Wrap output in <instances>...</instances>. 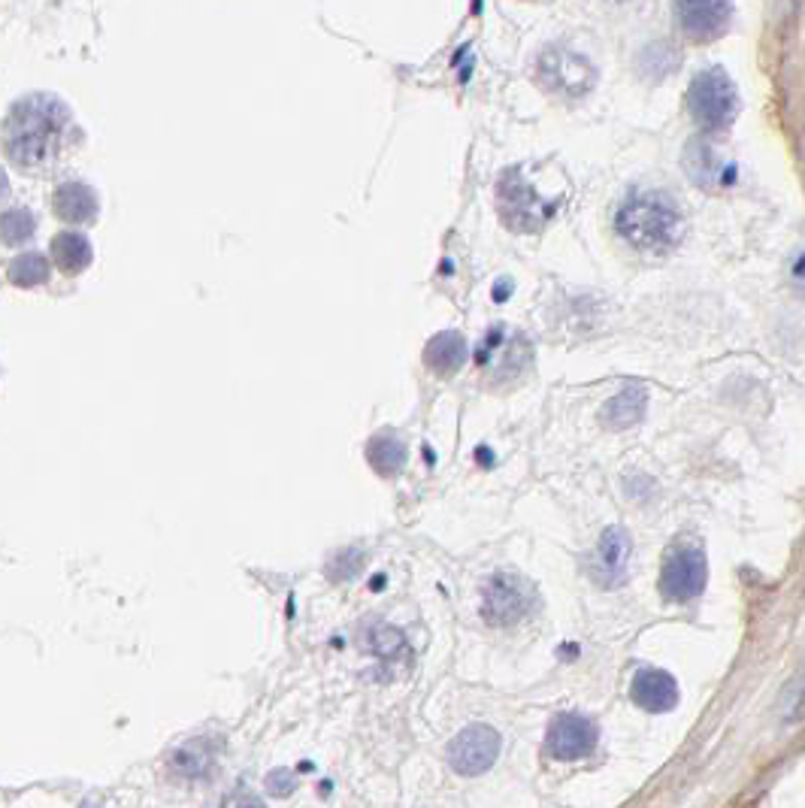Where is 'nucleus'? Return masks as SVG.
Wrapping results in <instances>:
<instances>
[{
    "label": "nucleus",
    "mask_w": 805,
    "mask_h": 808,
    "mask_svg": "<svg viewBox=\"0 0 805 808\" xmlns=\"http://www.w3.org/2000/svg\"><path fill=\"white\" fill-rule=\"evenodd\" d=\"M73 113L55 94H28L15 100L3 122V152L15 167L40 173L67 149Z\"/></svg>",
    "instance_id": "f257e3e1"
},
{
    "label": "nucleus",
    "mask_w": 805,
    "mask_h": 808,
    "mask_svg": "<svg viewBox=\"0 0 805 808\" xmlns=\"http://www.w3.org/2000/svg\"><path fill=\"white\" fill-rule=\"evenodd\" d=\"M615 230L621 233V240L630 242L639 252L666 255L681 242L684 218L669 198L657 194V191H642L618 206Z\"/></svg>",
    "instance_id": "f03ea898"
},
{
    "label": "nucleus",
    "mask_w": 805,
    "mask_h": 808,
    "mask_svg": "<svg viewBox=\"0 0 805 808\" xmlns=\"http://www.w3.org/2000/svg\"><path fill=\"white\" fill-rule=\"evenodd\" d=\"M496 210H500L503 222L512 230L533 233L545 222H551V215L557 213V200L542 198L521 173L508 171L496 182Z\"/></svg>",
    "instance_id": "7ed1b4c3"
},
{
    "label": "nucleus",
    "mask_w": 805,
    "mask_h": 808,
    "mask_svg": "<svg viewBox=\"0 0 805 808\" xmlns=\"http://www.w3.org/2000/svg\"><path fill=\"white\" fill-rule=\"evenodd\" d=\"M739 110V94H735L733 79L720 67L703 71L688 88V113L706 130L730 128Z\"/></svg>",
    "instance_id": "20e7f679"
},
{
    "label": "nucleus",
    "mask_w": 805,
    "mask_h": 808,
    "mask_svg": "<svg viewBox=\"0 0 805 808\" xmlns=\"http://www.w3.org/2000/svg\"><path fill=\"white\" fill-rule=\"evenodd\" d=\"M537 73L545 91L566 100L584 98L596 86V67L588 58L579 55V52H569L564 46H549L539 55Z\"/></svg>",
    "instance_id": "39448f33"
},
{
    "label": "nucleus",
    "mask_w": 805,
    "mask_h": 808,
    "mask_svg": "<svg viewBox=\"0 0 805 808\" xmlns=\"http://www.w3.org/2000/svg\"><path fill=\"white\" fill-rule=\"evenodd\" d=\"M708 567L706 554L696 545H676L666 554L664 572H661V591L672 603H688L706 591Z\"/></svg>",
    "instance_id": "423d86ee"
},
{
    "label": "nucleus",
    "mask_w": 805,
    "mask_h": 808,
    "mask_svg": "<svg viewBox=\"0 0 805 808\" xmlns=\"http://www.w3.org/2000/svg\"><path fill=\"white\" fill-rule=\"evenodd\" d=\"M500 745H503V738H500L494 727L469 723L466 730H461L452 738L445 757H449V766L457 775L473 779V775H481V772H488L494 766V760L500 757Z\"/></svg>",
    "instance_id": "0eeeda50"
},
{
    "label": "nucleus",
    "mask_w": 805,
    "mask_h": 808,
    "mask_svg": "<svg viewBox=\"0 0 805 808\" xmlns=\"http://www.w3.org/2000/svg\"><path fill=\"white\" fill-rule=\"evenodd\" d=\"M676 18L688 40L712 43L730 28L733 3L730 0H676Z\"/></svg>",
    "instance_id": "6e6552de"
},
{
    "label": "nucleus",
    "mask_w": 805,
    "mask_h": 808,
    "mask_svg": "<svg viewBox=\"0 0 805 808\" xmlns=\"http://www.w3.org/2000/svg\"><path fill=\"white\" fill-rule=\"evenodd\" d=\"M593 748H596V727H593L591 718L576 715V711H566V715L554 718L549 730V754L554 760L573 763V760L588 757Z\"/></svg>",
    "instance_id": "1a4fd4ad"
},
{
    "label": "nucleus",
    "mask_w": 805,
    "mask_h": 808,
    "mask_svg": "<svg viewBox=\"0 0 805 808\" xmlns=\"http://www.w3.org/2000/svg\"><path fill=\"white\" fill-rule=\"evenodd\" d=\"M533 591L518 576H494L485 588V615L491 624H515L530 611Z\"/></svg>",
    "instance_id": "9d476101"
},
{
    "label": "nucleus",
    "mask_w": 805,
    "mask_h": 808,
    "mask_svg": "<svg viewBox=\"0 0 805 808\" xmlns=\"http://www.w3.org/2000/svg\"><path fill=\"white\" fill-rule=\"evenodd\" d=\"M530 364V345L524 337H512L506 330H491V337L481 342L479 367L488 369L494 379H508Z\"/></svg>",
    "instance_id": "9b49d317"
},
{
    "label": "nucleus",
    "mask_w": 805,
    "mask_h": 808,
    "mask_svg": "<svg viewBox=\"0 0 805 808\" xmlns=\"http://www.w3.org/2000/svg\"><path fill=\"white\" fill-rule=\"evenodd\" d=\"M684 171L691 176L693 185H700L703 191H727L735 182V167L720 161V155L712 149L708 140H691L688 152H684Z\"/></svg>",
    "instance_id": "f8f14e48"
},
{
    "label": "nucleus",
    "mask_w": 805,
    "mask_h": 808,
    "mask_svg": "<svg viewBox=\"0 0 805 808\" xmlns=\"http://www.w3.org/2000/svg\"><path fill=\"white\" fill-rule=\"evenodd\" d=\"M630 536L624 533L621 527H608L606 533L600 536V545L593 552L591 560V576L593 582L603 588H615L627 579V564H630Z\"/></svg>",
    "instance_id": "ddd939ff"
},
{
    "label": "nucleus",
    "mask_w": 805,
    "mask_h": 808,
    "mask_svg": "<svg viewBox=\"0 0 805 808\" xmlns=\"http://www.w3.org/2000/svg\"><path fill=\"white\" fill-rule=\"evenodd\" d=\"M630 694H633L636 706L651 711V715H664V711H672L678 706V684L664 669L636 672Z\"/></svg>",
    "instance_id": "4468645a"
},
{
    "label": "nucleus",
    "mask_w": 805,
    "mask_h": 808,
    "mask_svg": "<svg viewBox=\"0 0 805 808\" xmlns=\"http://www.w3.org/2000/svg\"><path fill=\"white\" fill-rule=\"evenodd\" d=\"M52 210L67 225H91L98 218V194L85 182H64L55 188Z\"/></svg>",
    "instance_id": "2eb2a0df"
},
{
    "label": "nucleus",
    "mask_w": 805,
    "mask_h": 808,
    "mask_svg": "<svg viewBox=\"0 0 805 808\" xmlns=\"http://www.w3.org/2000/svg\"><path fill=\"white\" fill-rule=\"evenodd\" d=\"M466 340L464 333L457 330H445V333H437L433 340L427 342L424 349V364L430 373H439V376H452L457 369L466 364Z\"/></svg>",
    "instance_id": "dca6fc26"
},
{
    "label": "nucleus",
    "mask_w": 805,
    "mask_h": 808,
    "mask_svg": "<svg viewBox=\"0 0 805 808\" xmlns=\"http://www.w3.org/2000/svg\"><path fill=\"white\" fill-rule=\"evenodd\" d=\"M645 406H649L645 388H642V384H627L624 391H618V394L606 403V409H603V425L612 427V430H627V427H633L642 421Z\"/></svg>",
    "instance_id": "f3484780"
},
{
    "label": "nucleus",
    "mask_w": 805,
    "mask_h": 808,
    "mask_svg": "<svg viewBox=\"0 0 805 808\" xmlns=\"http://www.w3.org/2000/svg\"><path fill=\"white\" fill-rule=\"evenodd\" d=\"M91 242L85 240L83 233H73V230H64L52 240V264H55L61 273L67 276H79L88 264H91Z\"/></svg>",
    "instance_id": "a211bd4d"
},
{
    "label": "nucleus",
    "mask_w": 805,
    "mask_h": 808,
    "mask_svg": "<svg viewBox=\"0 0 805 808\" xmlns=\"http://www.w3.org/2000/svg\"><path fill=\"white\" fill-rule=\"evenodd\" d=\"M367 460L379 476H397L406 467V445L394 430H381L367 442Z\"/></svg>",
    "instance_id": "6ab92c4d"
},
{
    "label": "nucleus",
    "mask_w": 805,
    "mask_h": 808,
    "mask_svg": "<svg viewBox=\"0 0 805 808\" xmlns=\"http://www.w3.org/2000/svg\"><path fill=\"white\" fill-rule=\"evenodd\" d=\"M49 261L37 252H28V255H18L10 261L7 267V279L18 288H37V285L49 282Z\"/></svg>",
    "instance_id": "aec40b11"
},
{
    "label": "nucleus",
    "mask_w": 805,
    "mask_h": 808,
    "mask_svg": "<svg viewBox=\"0 0 805 808\" xmlns=\"http://www.w3.org/2000/svg\"><path fill=\"white\" fill-rule=\"evenodd\" d=\"M34 230H37V222H34V215H30L28 210H7V213H3L0 237H3V242H7L10 249L28 242L30 237H34Z\"/></svg>",
    "instance_id": "412c9836"
},
{
    "label": "nucleus",
    "mask_w": 805,
    "mask_h": 808,
    "mask_svg": "<svg viewBox=\"0 0 805 808\" xmlns=\"http://www.w3.org/2000/svg\"><path fill=\"white\" fill-rule=\"evenodd\" d=\"M267 787L273 796H288L294 791V775L288 769H276L267 775Z\"/></svg>",
    "instance_id": "4be33fe9"
},
{
    "label": "nucleus",
    "mask_w": 805,
    "mask_h": 808,
    "mask_svg": "<svg viewBox=\"0 0 805 808\" xmlns=\"http://www.w3.org/2000/svg\"><path fill=\"white\" fill-rule=\"evenodd\" d=\"M222 808H264V806H261V799L252 794H234V796H227L225 806Z\"/></svg>",
    "instance_id": "5701e85b"
},
{
    "label": "nucleus",
    "mask_w": 805,
    "mask_h": 808,
    "mask_svg": "<svg viewBox=\"0 0 805 808\" xmlns=\"http://www.w3.org/2000/svg\"><path fill=\"white\" fill-rule=\"evenodd\" d=\"M83 808H100V806H95V803H91V799H85Z\"/></svg>",
    "instance_id": "b1692460"
}]
</instances>
